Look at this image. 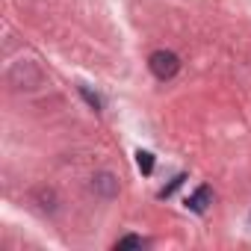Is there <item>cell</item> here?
<instances>
[{
    "label": "cell",
    "mask_w": 251,
    "mask_h": 251,
    "mask_svg": "<svg viewBox=\"0 0 251 251\" xmlns=\"http://www.w3.org/2000/svg\"><path fill=\"white\" fill-rule=\"evenodd\" d=\"M148 68H151V74H154L157 80H172V77L180 71V59H177V53H172V50H154V53L148 56Z\"/></svg>",
    "instance_id": "obj_1"
},
{
    "label": "cell",
    "mask_w": 251,
    "mask_h": 251,
    "mask_svg": "<svg viewBox=\"0 0 251 251\" xmlns=\"http://www.w3.org/2000/svg\"><path fill=\"white\" fill-rule=\"evenodd\" d=\"M210 204H213V189H210V186H198V189L189 195V201H186V207H189L192 213H207Z\"/></svg>",
    "instance_id": "obj_2"
},
{
    "label": "cell",
    "mask_w": 251,
    "mask_h": 251,
    "mask_svg": "<svg viewBox=\"0 0 251 251\" xmlns=\"http://www.w3.org/2000/svg\"><path fill=\"white\" fill-rule=\"evenodd\" d=\"M136 166H139L142 175H151V172H154V154H151V151H139V154H136Z\"/></svg>",
    "instance_id": "obj_3"
},
{
    "label": "cell",
    "mask_w": 251,
    "mask_h": 251,
    "mask_svg": "<svg viewBox=\"0 0 251 251\" xmlns=\"http://www.w3.org/2000/svg\"><path fill=\"white\" fill-rule=\"evenodd\" d=\"M142 245V239L139 236H124V239H118L115 242V248H139Z\"/></svg>",
    "instance_id": "obj_4"
},
{
    "label": "cell",
    "mask_w": 251,
    "mask_h": 251,
    "mask_svg": "<svg viewBox=\"0 0 251 251\" xmlns=\"http://www.w3.org/2000/svg\"><path fill=\"white\" fill-rule=\"evenodd\" d=\"M80 92H83V98H86V100H89V103H92L95 109H100V98H98V95H92V92H89L86 86H80Z\"/></svg>",
    "instance_id": "obj_5"
},
{
    "label": "cell",
    "mask_w": 251,
    "mask_h": 251,
    "mask_svg": "<svg viewBox=\"0 0 251 251\" xmlns=\"http://www.w3.org/2000/svg\"><path fill=\"white\" fill-rule=\"evenodd\" d=\"M98 186H103V192H106V195H112V189H115L109 175H100V177H98Z\"/></svg>",
    "instance_id": "obj_6"
}]
</instances>
